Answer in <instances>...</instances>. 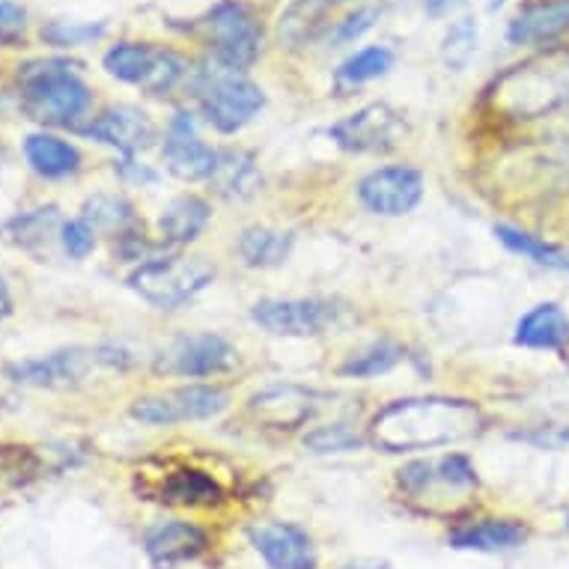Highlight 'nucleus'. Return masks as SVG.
<instances>
[{"mask_svg":"<svg viewBox=\"0 0 569 569\" xmlns=\"http://www.w3.org/2000/svg\"><path fill=\"white\" fill-rule=\"evenodd\" d=\"M480 409L468 400H400L385 406L373 418V441L388 453L441 448L480 430Z\"/></svg>","mask_w":569,"mask_h":569,"instance_id":"1","label":"nucleus"},{"mask_svg":"<svg viewBox=\"0 0 569 569\" xmlns=\"http://www.w3.org/2000/svg\"><path fill=\"white\" fill-rule=\"evenodd\" d=\"M191 37L206 48V60L248 72L266 46V21L251 0H218L191 21Z\"/></svg>","mask_w":569,"mask_h":569,"instance_id":"2","label":"nucleus"},{"mask_svg":"<svg viewBox=\"0 0 569 569\" xmlns=\"http://www.w3.org/2000/svg\"><path fill=\"white\" fill-rule=\"evenodd\" d=\"M19 84L28 117L46 126H69L78 117H84L93 104V93L78 78L76 63L60 57L30 60L21 66Z\"/></svg>","mask_w":569,"mask_h":569,"instance_id":"3","label":"nucleus"},{"mask_svg":"<svg viewBox=\"0 0 569 569\" xmlns=\"http://www.w3.org/2000/svg\"><path fill=\"white\" fill-rule=\"evenodd\" d=\"M495 102L505 111L540 117L569 104V46L546 48L540 57L513 66L495 81Z\"/></svg>","mask_w":569,"mask_h":569,"instance_id":"4","label":"nucleus"},{"mask_svg":"<svg viewBox=\"0 0 569 569\" xmlns=\"http://www.w3.org/2000/svg\"><path fill=\"white\" fill-rule=\"evenodd\" d=\"M203 120L221 134H236L266 108V93L248 72H236L203 60L188 81Z\"/></svg>","mask_w":569,"mask_h":569,"instance_id":"5","label":"nucleus"},{"mask_svg":"<svg viewBox=\"0 0 569 569\" xmlns=\"http://www.w3.org/2000/svg\"><path fill=\"white\" fill-rule=\"evenodd\" d=\"M104 72L122 84L140 87L150 96H170L182 84L191 81V63L177 48L156 46V42H138L122 39L111 46L102 57Z\"/></svg>","mask_w":569,"mask_h":569,"instance_id":"6","label":"nucleus"},{"mask_svg":"<svg viewBox=\"0 0 569 569\" xmlns=\"http://www.w3.org/2000/svg\"><path fill=\"white\" fill-rule=\"evenodd\" d=\"M216 278V269L200 257H168V260L143 262L131 271L129 287L140 299L161 310L182 308L197 292H203Z\"/></svg>","mask_w":569,"mask_h":569,"instance_id":"7","label":"nucleus"},{"mask_svg":"<svg viewBox=\"0 0 569 569\" xmlns=\"http://www.w3.org/2000/svg\"><path fill=\"white\" fill-rule=\"evenodd\" d=\"M227 391L212 388V385H188L177 391L147 397L131 406V415L152 427H168V423H182V420H203L212 418L218 411L227 409Z\"/></svg>","mask_w":569,"mask_h":569,"instance_id":"8","label":"nucleus"},{"mask_svg":"<svg viewBox=\"0 0 569 569\" xmlns=\"http://www.w3.org/2000/svg\"><path fill=\"white\" fill-rule=\"evenodd\" d=\"M406 134V122L391 104L373 102L349 113L331 129V138L349 152H388Z\"/></svg>","mask_w":569,"mask_h":569,"instance_id":"9","label":"nucleus"},{"mask_svg":"<svg viewBox=\"0 0 569 569\" xmlns=\"http://www.w3.org/2000/svg\"><path fill=\"white\" fill-rule=\"evenodd\" d=\"M569 37V0H522L505 39L513 48H558Z\"/></svg>","mask_w":569,"mask_h":569,"instance_id":"10","label":"nucleus"},{"mask_svg":"<svg viewBox=\"0 0 569 569\" xmlns=\"http://www.w3.org/2000/svg\"><path fill=\"white\" fill-rule=\"evenodd\" d=\"M253 322L280 337H317L335 326L337 308L317 299L260 301L253 308Z\"/></svg>","mask_w":569,"mask_h":569,"instance_id":"11","label":"nucleus"},{"mask_svg":"<svg viewBox=\"0 0 569 569\" xmlns=\"http://www.w3.org/2000/svg\"><path fill=\"white\" fill-rule=\"evenodd\" d=\"M358 0H287L278 16L280 46L290 51L319 46L328 28Z\"/></svg>","mask_w":569,"mask_h":569,"instance_id":"12","label":"nucleus"},{"mask_svg":"<svg viewBox=\"0 0 569 569\" xmlns=\"http://www.w3.org/2000/svg\"><path fill=\"white\" fill-rule=\"evenodd\" d=\"M164 164L173 177L186 179V182H197V179H209L216 170L218 152L203 143V138L197 134L194 117L188 111H177L164 134V147H161Z\"/></svg>","mask_w":569,"mask_h":569,"instance_id":"13","label":"nucleus"},{"mask_svg":"<svg viewBox=\"0 0 569 569\" xmlns=\"http://www.w3.org/2000/svg\"><path fill=\"white\" fill-rule=\"evenodd\" d=\"M236 365V349L218 335L182 337L159 358V370L177 376H216Z\"/></svg>","mask_w":569,"mask_h":569,"instance_id":"14","label":"nucleus"},{"mask_svg":"<svg viewBox=\"0 0 569 569\" xmlns=\"http://www.w3.org/2000/svg\"><path fill=\"white\" fill-rule=\"evenodd\" d=\"M361 203L379 216H406L423 197V179L411 168L376 170L358 186Z\"/></svg>","mask_w":569,"mask_h":569,"instance_id":"15","label":"nucleus"},{"mask_svg":"<svg viewBox=\"0 0 569 569\" xmlns=\"http://www.w3.org/2000/svg\"><path fill=\"white\" fill-rule=\"evenodd\" d=\"M84 134H90L93 140H102V143L126 152V156H134V152L152 147L159 131H156V122L150 120L147 111H140L134 104H113L87 126Z\"/></svg>","mask_w":569,"mask_h":569,"instance_id":"16","label":"nucleus"},{"mask_svg":"<svg viewBox=\"0 0 569 569\" xmlns=\"http://www.w3.org/2000/svg\"><path fill=\"white\" fill-rule=\"evenodd\" d=\"M253 549L271 569H317V551L308 531L290 522H269L251 528Z\"/></svg>","mask_w":569,"mask_h":569,"instance_id":"17","label":"nucleus"},{"mask_svg":"<svg viewBox=\"0 0 569 569\" xmlns=\"http://www.w3.org/2000/svg\"><path fill=\"white\" fill-rule=\"evenodd\" d=\"M96 358L99 355L87 352V349H63V352L46 355L39 361L12 365L10 376L12 382L37 385V388H69V385H78L90 373Z\"/></svg>","mask_w":569,"mask_h":569,"instance_id":"18","label":"nucleus"},{"mask_svg":"<svg viewBox=\"0 0 569 569\" xmlns=\"http://www.w3.org/2000/svg\"><path fill=\"white\" fill-rule=\"evenodd\" d=\"M206 549V533L191 522H164L147 533V551H150L156 569H170L186 560H194Z\"/></svg>","mask_w":569,"mask_h":569,"instance_id":"19","label":"nucleus"},{"mask_svg":"<svg viewBox=\"0 0 569 569\" xmlns=\"http://www.w3.org/2000/svg\"><path fill=\"white\" fill-rule=\"evenodd\" d=\"M516 343L525 349H542L558 352L569 343V317L567 310L555 301H542L519 319L516 326Z\"/></svg>","mask_w":569,"mask_h":569,"instance_id":"20","label":"nucleus"},{"mask_svg":"<svg viewBox=\"0 0 569 569\" xmlns=\"http://www.w3.org/2000/svg\"><path fill=\"white\" fill-rule=\"evenodd\" d=\"M528 531L522 522L513 519H480V522H468L450 533V542L457 549H477V551H505L522 546Z\"/></svg>","mask_w":569,"mask_h":569,"instance_id":"21","label":"nucleus"},{"mask_svg":"<svg viewBox=\"0 0 569 569\" xmlns=\"http://www.w3.org/2000/svg\"><path fill=\"white\" fill-rule=\"evenodd\" d=\"M209 182L227 200H244L260 188V170L251 152L244 150H221L216 159V170Z\"/></svg>","mask_w":569,"mask_h":569,"instance_id":"22","label":"nucleus"},{"mask_svg":"<svg viewBox=\"0 0 569 569\" xmlns=\"http://www.w3.org/2000/svg\"><path fill=\"white\" fill-rule=\"evenodd\" d=\"M397 63V54L393 48L388 46H365L352 51L346 57L343 63L335 69V81L337 87L343 90H358V87L373 84L379 78H385Z\"/></svg>","mask_w":569,"mask_h":569,"instance_id":"23","label":"nucleus"},{"mask_svg":"<svg viewBox=\"0 0 569 569\" xmlns=\"http://www.w3.org/2000/svg\"><path fill=\"white\" fill-rule=\"evenodd\" d=\"M209 216H212V212H209V203H206V200H200V197L194 194H182L161 212L159 230L168 242H194L197 236L206 230V224H209Z\"/></svg>","mask_w":569,"mask_h":569,"instance_id":"24","label":"nucleus"},{"mask_svg":"<svg viewBox=\"0 0 569 569\" xmlns=\"http://www.w3.org/2000/svg\"><path fill=\"white\" fill-rule=\"evenodd\" d=\"M24 156L33 164V170L48 179L69 177L81 164V152L72 143L54 138V134H30L24 140Z\"/></svg>","mask_w":569,"mask_h":569,"instance_id":"25","label":"nucleus"},{"mask_svg":"<svg viewBox=\"0 0 569 569\" xmlns=\"http://www.w3.org/2000/svg\"><path fill=\"white\" fill-rule=\"evenodd\" d=\"M477 48H480V21L477 16H459L448 24L445 37H441V63L448 72H466L471 60H475Z\"/></svg>","mask_w":569,"mask_h":569,"instance_id":"26","label":"nucleus"},{"mask_svg":"<svg viewBox=\"0 0 569 569\" xmlns=\"http://www.w3.org/2000/svg\"><path fill=\"white\" fill-rule=\"evenodd\" d=\"M161 501H173V505H216V501H221V489L203 471L179 468V471H170L164 477Z\"/></svg>","mask_w":569,"mask_h":569,"instance_id":"27","label":"nucleus"},{"mask_svg":"<svg viewBox=\"0 0 569 569\" xmlns=\"http://www.w3.org/2000/svg\"><path fill=\"white\" fill-rule=\"evenodd\" d=\"M292 251V236L278 233V230H262V227H253V230H244L242 239H239V253L242 260L253 269H269V266H278L290 257Z\"/></svg>","mask_w":569,"mask_h":569,"instance_id":"28","label":"nucleus"},{"mask_svg":"<svg viewBox=\"0 0 569 569\" xmlns=\"http://www.w3.org/2000/svg\"><path fill=\"white\" fill-rule=\"evenodd\" d=\"M379 19H382V7H379V3H373V0H358V3H352V7H349V10H346L343 16L331 24V28H328V33L322 37L319 46H326V48L355 46L358 39L376 28V21Z\"/></svg>","mask_w":569,"mask_h":569,"instance_id":"29","label":"nucleus"},{"mask_svg":"<svg viewBox=\"0 0 569 569\" xmlns=\"http://www.w3.org/2000/svg\"><path fill=\"white\" fill-rule=\"evenodd\" d=\"M495 236H498L510 251L525 253V257H531V260L540 262V266L569 271V257H563L558 248H551V244L540 242V239H533V236L522 233V230H516V227H507V224L495 227Z\"/></svg>","mask_w":569,"mask_h":569,"instance_id":"30","label":"nucleus"},{"mask_svg":"<svg viewBox=\"0 0 569 569\" xmlns=\"http://www.w3.org/2000/svg\"><path fill=\"white\" fill-rule=\"evenodd\" d=\"M402 361V349L393 343H376L365 352L352 355L343 367H340V373L343 376H355V379H373V376H382L388 370Z\"/></svg>","mask_w":569,"mask_h":569,"instance_id":"31","label":"nucleus"},{"mask_svg":"<svg viewBox=\"0 0 569 569\" xmlns=\"http://www.w3.org/2000/svg\"><path fill=\"white\" fill-rule=\"evenodd\" d=\"M57 224H60L57 209L54 206H46V209H33L28 216L16 218V221L7 227V236H10L16 244H21V248H33V244H46L48 236L54 233Z\"/></svg>","mask_w":569,"mask_h":569,"instance_id":"32","label":"nucleus"},{"mask_svg":"<svg viewBox=\"0 0 569 569\" xmlns=\"http://www.w3.org/2000/svg\"><path fill=\"white\" fill-rule=\"evenodd\" d=\"M108 24L104 21H48L42 24V39L54 48H78L90 46L104 37Z\"/></svg>","mask_w":569,"mask_h":569,"instance_id":"33","label":"nucleus"},{"mask_svg":"<svg viewBox=\"0 0 569 569\" xmlns=\"http://www.w3.org/2000/svg\"><path fill=\"white\" fill-rule=\"evenodd\" d=\"M131 206L117 194H99L84 203V218L87 224L99 227V230H126L131 224Z\"/></svg>","mask_w":569,"mask_h":569,"instance_id":"34","label":"nucleus"},{"mask_svg":"<svg viewBox=\"0 0 569 569\" xmlns=\"http://www.w3.org/2000/svg\"><path fill=\"white\" fill-rule=\"evenodd\" d=\"M28 28V12L12 0H0V46L16 48L24 39Z\"/></svg>","mask_w":569,"mask_h":569,"instance_id":"35","label":"nucleus"},{"mask_svg":"<svg viewBox=\"0 0 569 569\" xmlns=\"http://www.w3.org/2000/svg\"><path fill=\"white\" fill-rule=\"evenodd\" d=\"M96 244V230L87 221H69L63 224V248L69 257L76 260H84L87 253L93 251Z\"/></svg>","mask_w":569,"mask_h":569,"instance_id":"36","label":"nucleus"},{"mask_svg":"<svg viewBox=\"0 0 569 569\" xmlns=\"http://www.w3.org/2000/svg\"><path fill=\"white\" fill-rule=\"evenodd\" d=\"M305 445L313 450H319V453H328V450L358 448L361 441H358V436H355V432L346 430V427H326V430H319V432H313V436H308V439H305Z\"/></svg>","mask_w":569,"mask_h":569,"instance_id":"37","label":"nucleus"},{"mask_svg":"<svg viewBox=\"0 0 569 569\" xmlns=\"http://www.w3.org/2000/svg\"><path fill=\"white\" fill-rule=\"evenodd\" d=\"M420 3H423V12L430 19H448V16L466 7V0H420Z\"/></svg>","mask_w":569,"mask_h":569,"instance_id":"38","label":"nucleus"},{"mask_svg":"<svg viewBox=\"0 0 569 569\" xmlns=\"http://www.w3.org/2000/svg\"><path fill=\"white\" fill-rule=\"evenodd\" d=\"M3 313H10V292H7V283L0 278V317Z\"/></svg>","mask_w":569,"mask_h":569,"instance_id":"39","label":"nucleus"},{"mask_svg":"<svg viewBox=\"0 0 569 569\" xmlns=\"http://www.w3.org/2000/svg\"><path fill=\"white\" fill-rule=\"evenodd\" d=\"M567 531H569V516H567Z\"/></svg>","mask_w":569,"mask_h":569,"instance_id":"40","label":"nucleus"}]
</instances>
